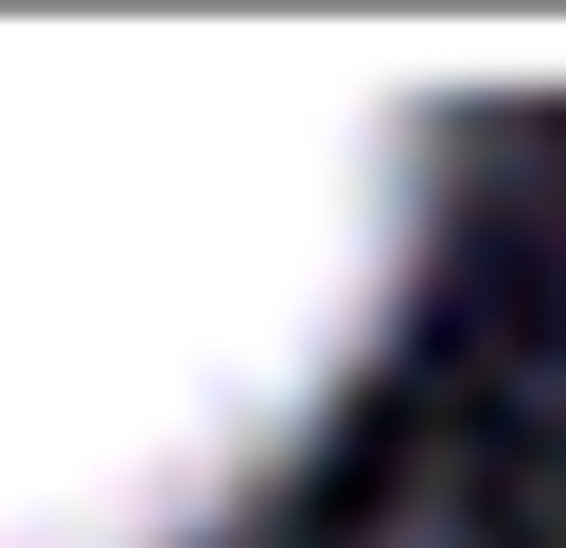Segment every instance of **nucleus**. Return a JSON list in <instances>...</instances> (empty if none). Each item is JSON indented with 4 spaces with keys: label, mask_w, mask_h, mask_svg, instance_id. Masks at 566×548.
I'll return each mask as SVG.
<instances>
[{
    "label": "nucleus",
    "mask_w": 566,
    "mask_h": 548,
    "mask_svg": "<svg viewBox=\"0 0 566 548\" xmlns=\"http://www.w3.org/2000/svg\"><path fill=\"white\" fill-rule=\"evenodd\" d=\"M424 265V106L248 53H0V548H212Z\"/></svg>",
    "instance_id": "f257e3e1"
}]
</instances>
